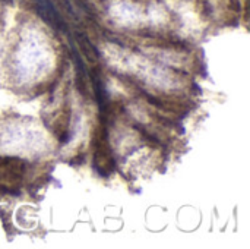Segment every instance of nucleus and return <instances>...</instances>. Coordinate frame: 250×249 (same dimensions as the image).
I'll list each match as a JSON object with an SVG mask.
<instances>
[{
    "mask_svg": "<svg viewBox=\"0 0 250 249\" xmlns=\"http://www.w3.org/2000/svg\"><path fill=\"white\" fill-rule=\"evenodd\" d=\"M34 7L37 10V13L40 15V18L53 29L59 31V32H67L66 23L62 18V15L59 13V10L54 7V4L50 0H32Z\"/></svg>",
    "mask_w": 250,
    "mask_h": 249,
    "instance_id": "f257e3e1",
    "label": "nucleus"
},
{
    "mask_svg": "<svg viewBox=\"0 0 250 249\" xmlns=\"http://www.w3.org/2000/svg\"><path fill=\"white\" fill-rule=\"evenodd\" d=\"M78 41H79V44L83 47V50H85L86 56H88L91 60H97V59H98V51L95 50V47L89 43V40H88L85 35L79 34V35H78Z\"/></svg>",
    "mask_w": 250,
    "mask_h": 249,
    "instance_id": "f03ea898",
    "label": "nucleus"
}]
</instances>
